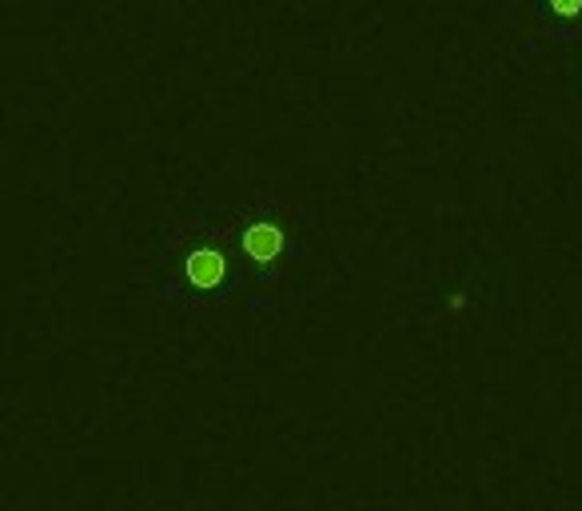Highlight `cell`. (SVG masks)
<instances>
[{
    "label": "cell",
    "mask_w": 582,
    "mask_h": 511,
    "mask_svg": "<svg viewBox=\"0 0 582 511\" xmlns=\"http://www.w3.org/2000/svg\"><path fill=\"white\" fill-rule=\"evenodd\" d=\"M551 8H555L559 16H575L582 8V0H551Z\"/></svg>",
    "instance_id": "3"
},
{
    "label": "cell",
    "mask_w": 582,
    "mask_h": 511,
    "mask_svg": "<svg viewBox=\"0 0 582 511\" xmlns=\"http://www.w3.org/2000/svg\"><path fill=\"white\" fill-rule=\"evenodd\" d=\"M232 276V264H228V252L216 248V244H204V248H192L184 256V280L188 288L196 292H220Z\"/></svg>",
    "instance_id": "2"
},
{
    "label": "cell",
    "mask_w": 582,
    "mask_h": 511,
    "mask_svg": "<svg viewBox=\"0 0 582 511\" xmlns=\"http://www.w3.org/2000/svg\"><path fill=\"white\" fill-rule=\"evenodd\" d=\"M240 244H244V256H248L256 268H276V264L288 256V228H284L280 220L260 216V220L244 224Z\"/></svg>",
    "instance_id": "1"
}]
</instances>
